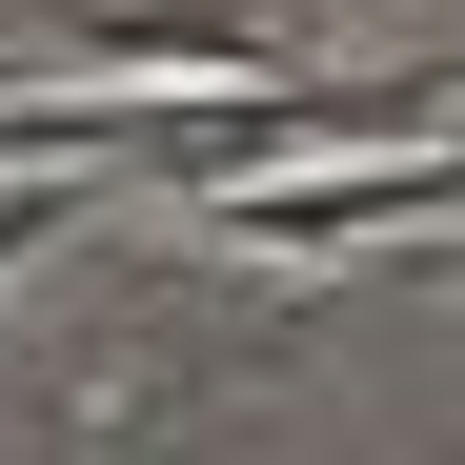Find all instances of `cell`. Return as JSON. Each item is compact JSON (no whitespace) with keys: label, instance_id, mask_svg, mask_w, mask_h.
I'll return each instance as SVG.
<instances>
[{"label":"cell","instance_id":"obj_2","mask_svg":"<svg viewBox=\"0 0 465 465\" xmlns=\"http://www.w3.org/2000/svg\"><path fill=\"white\" fill-rule=\"evenodd\" d=\"M41 41L61 61H122V82H263V61H303L283 21H243V0H61Z\"/></svg>","mask_w":465,"mask_h":465},{"label":"cell","instance_id":"obj_3","mask_svg":"<svg viewBox=\"0 0 465 465\" xmlns=\"http://www.w3.org/2000/svg\"><path fill=\"white\" fill-rule=\"evenodd\" d=\"M61 223H82V163H0V283H21Z\"/></svg>","mask_w":465,"mask_h":465},{"label":"cell","instance_id":"obj_1","mask_svg":"<svg viewBox=\"0 0 465 465\" xmlns=\"http://www.w3.org/2000/svg\"><path fill=\"white\" fill-rule=\"evenodd\" d=\"M223 243L263 263H364V243H425V223H465V122L405 142V163H303V183H203Z\"/></svg>","mask_w":465,"mask_h":465}]
</instances>
